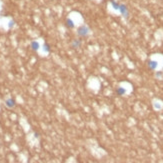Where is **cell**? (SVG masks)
<instances>
[{
	"mask_svg": "<svg viewBox=\"0 0 163 163\" xmlns=\"http://www.w3.org/2000/svg\"><path fill=\"white\" fill-rule=\"evenodd\" d=\"M14 25H15V21H14V20H10L9 23H8V27H9V28H12Z\"/></svg>",
	"mask_w": 163,
	"mask_h": 163,
	"instance_id": "12",
	"label": "cell"
},
{
	"mask_svg": "<svg viewBox=\"0 0 163 163\" xmlns=\"http://www.w3.org/2000/svg\"><path fill=\"white\" fill-rule=\"evenodd\" d=\"M65 26L68 29H73V28H75V23L71 18H67L65 21Z\"/></svg>",
	"mask_w": 163,
	"mask_h": 163,
	"instance_id": "5",
	"label": "cell"
},
{
	"mask_svg": "<svg viewBox=\"0 0 163 163\" xmlns=\"http://www.w3.org/2000/svg\"><path fill=\"white\" fill-rule=\"evenodd\" d=\"M148 67L151 70H155L158 67V62L155 61V60H149L148 61Z\"/></svg>",
	"mask_w": 163,
	"mask_h": 163,
	"instance_id": "6",
	"label": "cell"
},
{
	"mask_svg": "<svg viewBox=\"0 0 163 163\" xmlns=\"http://www.w3.org/2000/svg\"><path fill=\"white\" fill-rule=\"evenodd\" d=\"M119 12L121 13V15L123 16L124 19H128L129 18V9L125 4H121L120 3V7H119Z\"/></svg>",
	"mask_w": 163,
	"mask_h": 163,
	"instance_id": "2",
	"label": "cell"
},
{
	"mask_svg": "<svg viewBox=\"0 0 163 163\" xmlns=\"http://www.w3.org/2000/svg\"><path fill=\"white\" fill-rule=\"evenodd\" d=\"M154 107H155L156 109H160V108H161V106H160L158 103H154Z\"/></svg>",
	"mask_w": 163,
	"mask_h": 163,
	"instance_id": "13",
	"label": "cell"
},
{
	"mask_svg": "<svg viewBox=\"0 0 163 163\" xmlns=\"http://www.w3.org/2000/svg\"><path fill=\"white\" fill-rule=\"evenodd\" d=\"M81 45H82V40L81 39H73V41L71 43V47L74 49L81 47Z\"/></svg>",
	"mask_w": 163,
	"mask_h": 163,
	"instance_id": "4",
	"label": "cell"
},
{
	"mask_svg": "<svg viewBox=\"0 0 163 163\" xmlns=\"http://www.w3.org/2000/svg\"><path fill=\"white\" fill-rule=\"evenodd\" d=\"M30 46H31L32 50H34V51H37V50H39V48H40V44H39V42H37V41H35V40L31 41Z\"/></svg>",
	"mask_w": 163,
	"mask_h": 163,
	"instance_id": "7",
	"label": "cell"
},
{
	"mask_svg": "<svg viewBox=\"0 0 163 163\" xmlns=\"http://www.w3.org/2000/svg\"><path fill=\"white\" fill-rule=\"evenodd\" d=\"M116 93H117V95H119V96H123L127 91H126V89L124 88V87H121V86H119V87H117L116 88Z\"/></svg>",
	"mask_w": 163,
	"mask_h": 163,
	"instance_id": "8",
	"label": "cell"
},
{
	"mask_svg": "<svg viewBox=\"0 0 163 163\" xmlns=\"http://www.w3.org/2000/svg\"><path fill=\"white\" fill-rule=\"evenodd\" d=\"M43 51H44L45 53H49V52H50V46H49V44H48L47 42H45V43L43 44Z\"/></svg>",
	"mask_w": 163,
	"mask_h": 163,
	"instance_id": "10",
	"label": "cell"
},
{
	"mask_svg": "<svg viewBox=\"0 0 163 163\" xmlns=\"http://www.w3.org/2000/svg\"><path fill=\"white\" fill-rule=\"evenodd\" d=\"M110 4H111V7L116 10V11H119V7H120V3H118L117 1H115V0H111L110 1Z\"/></svg>",
	"mask_w": 163,
	"mask_h": 163,
	"instance_id": "9",
	"label": "cell"
},
{
	"mask_svg": "<svg viewBox=\"0 0 163 163\" xmlns=\"http://www.w3.org/2000/svg\"><path fill=\"white\" fill-rule=\"evenodd\" d=\"M5 105L8 108H14L16 105V100L13 97H9V98L5 99Z\"/></svg>",
	"mask_w": 163,
	"mask_h": 163,
	"instance_id": "3",
	"label": "cell"
},
{
	"mask_svg": "<svg viewBox=\"0 0 163 163\" xmlns=\"http://www.w3.org/2000/svg\"><path fill=\"white\" fill-rule=\"evenodd\" d=\"M90 33V28L83 24V25H80L78 28H77V35L80 36V37H87Z\"/></svg>",
	"mask_w": 163,
	"mask_h": 163,
	"instance_id": "1",
	"label": "cell"
},
{
	"mask_svg": "<svg viewBox=\"0 0 163 163\" xmlns=\"http://www.w3.org/2000/svg\"><path fill=\"white\" fill-rule=\"evenodd\" d=\"M34 136H35V138H38V137H39V134H38V133H35Z\"/></svg>",
	"mask_w": 163,
	"mask_h": 163,
	"instance_id": "14",
	"label": "cell"
},
{
	"mask_svg": "<svg viewBox=\"0 0 163 163\" xmlns=\"http://www.w3.org/2000/svg\"><path fill=\"white\" fill-rule=\"evenodd\" d=\"M155 76H156L157 78H161V77L163 76V72H162V71H157V72L155 73Z\"/></svg>",
	"mask_w": 163,
	"mask_h": 163,
	"instance_id": "11",
	"label": "cell"
}]
</instances>
